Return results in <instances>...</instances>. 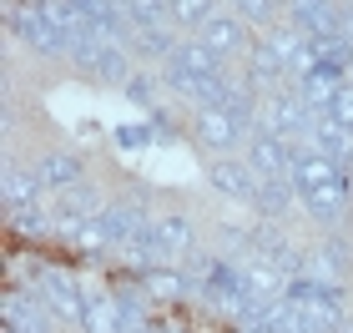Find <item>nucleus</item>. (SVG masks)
I'll return each mask as SVG.
<instances>
[{
    "mask_svg": "<svg viewBox=\"0 0 353 333\" xmlns=\"http://www.w3.org/2000/svg\"><path fill=\"white\" fill-rule=\"evenodd\" d=\"M192 137L202 141V147L212 152H237L243 141H252V121H243L237 111H222V106H197V117H192Z\"/></svg>",
    "mask_w": 353,
    "mask_h": 333,
    "instance_id": "nucleus-4",
    "label": "nucleus"
},
{
    "mask_svg": "<svg viewBox=\"0 0 353 333\" xmlns=\"http://www.w3.org/2000/svg\"><path fill=\"white\" fill-rule=\"evenodd\" d=\"M197 41H202L217 61H237V56H248V51H252V41H248V21H243L237 10H212V15L202 21Z\"/></svg>",
    "mask_w": 353,
    "mask_h": 333,
    "instance_id": "nucleus-6",
    "label": "nucleus"
},
{
    "mask_svg": "<svg viewBox=\"0 0 353 333\" xmlns=\"http://www.w3.org/2000/svg\"><path fill=\"white\" fill-rule=\"evenodd\" d=\"M126 333H167V323H157V319H152V323H137V328H126Z\"/></svg>",
    "mask_w": 353,
    "mask_h": 333,
    "instance_id": "nucleus-24",
    "label": "nucleus"
},
{
    "mask_svg": "<svg viewBox=\"0 0 353 333\" xmlns=\"http://www.w3.org/2000/svg\"><path fill=\"white\" fill-rule=\"evenodd\" d=\"M126 97L157 117V81H152V76H132V81H126Z\"/></svg>",
    "mask_w": 353,
    "mask_h": 333,
    "instance_id": "nucleus-21",
    "label": "nucleus"
},
{
    "mask_svg": "<svg viewBox=\"0 0 353 333\" xmlns=\"http://www.w3.org/2000/svg\"><path fill=\"white\" fill-rule=\"evenodd\" d=\"M207 182H212L222 197H237V202H248V208H252V197H258V182H263V177L252 172L248 157H217L212 172H207Z\"/></svg>",
    "mask_w": 353,
    "mask_h": 333,
    "instance_id": "nucleus-9",
    "label": "nucleus"
},
{
    "mask_svg": "<svg viewBox=\"0 0 353 333\" xmlns=\"http://www.w3.org/2000/svg\"><path fill=\"white\" fill-rule=\"evenodd\" d=\"M157 137H167V132H157V126H117V147H126V152L152 147Z\"/></svg>",
    "mask_w": 353,
    "mask_h": 333,
    "instance_id": "nucleus-20",
    "label": "nucleus"
},
{
    "mask_svg": "<svg viewBox=\"0 0 353 333\" xmlns=\"http://www.w3.org/2000/svg\"><path fill=\"white\" fill-rule=\"evenodd\" d=\"M308 137H313V152L318 157H328V162H339V167H353V132H348L343 121L318 117Z\"/></svg>",
    "mask_w": 353,
    "mask_h": 333,
    "instance_id": "nucleus-12",
    "label": "nucleus"
},
{
    "mask_svg": "<svg viewBox=\"0 0 353 333\" xmlns=\"http://www.w3.org/2000/svg\"><path fill=\"white\" fill-rule=\"evenodd\" d=\"M343 21V6L339 0H288V26L303 30V36H333Z\"/></svg>",
    "mask_w": 353,
    "mask_h": 333,
    "instance_id": "nucleus-10",
    "label": "nucleus"
},
{
    "mask_svg": "<svg viewBox=\"0 0 353 333\" xmlns=\"http://www.w3.org/2000/svg\"><path fill=\"white\" fill-rule=\"evenodd\" d=\"M167 333H187V328H176V323H167Z\"/></svg>",
    "mask_w": 353,
    "mask_h": 333,
    "instance_id": "nucleus-26",
    "label": "nucleus"
},
{
    "mask_svg": "<svg viewBox=\"0 0 353 333\" xmlns=\"http://www.w3.org/2000/svg\"><path fill=\"white\" fill-rule=\"evenodd\" d=\"M328 117H333V121H343L348 132H353V81H343V86H339V101H333Z\"/></svg>",
    "mask_w": 353,
    "mask_h": 333,
    "instance_id": "nucleus-23",
    "label": "nucleus"
},
{
    "mask_svg": "<svg viewBox=\"0 0 353 333\" xmlns=\"http://www.w3.org/2000/svg\"><path fill=\"white\" fill-rule=\"evenodd\" d=\"M293 192L298 202L308 208L313 217L323 222H339L348 212V167L318 157L313 147H298V162H293Z\"/></svg>",
    "mask_w": 353,
    "mask_h": 333,
    "instance_id": "nucleus-1",
    "label": "nucleus"
},
{
    "mask_svg": "<svg viewBox=\"0 0 353 333\" xmlns=\"http://www.w3.org/2000/svg\"><path fill=\"white\" fill-rule=\"evenodd\" d=\"M232 6H237V15H243V21H258V26L272 21V0H232Z\"/></svg>",
    "mask_w": 353,
    "mask_h": 333,
    "instance_id": "nucleus-22",
    "label": "nucleus"
},
{
    "mask_svg": "<svg viewBox=\"0 0 353 333\" xmlns=\"http://www.w3.org/2000/svg\"><path fill=\"white\" fill-rule=\"evenodd\" d=\"M6 21H10V30H15V36H21L36 56H71V36L51 21V15H46L41 0H30V6H10Z\"/></svg>",
    "mask_w": 353,
    "mask_h": 333,
    "instance_id": "nucleus-2",
    "label": "nucleus"
},
{
    "mask_svg": "<svg viewBox=\"0 0 353 333\" xmlns=\"http://www.w3.org/2000/svg\"><path fill=\"white\" fill-rule=\"evenodd\" d=\"M81 333H126V323H121V308H117V298H111V293H91V298H86Z\"/></svg>",
    "mask_w": 353,
    "mask_h": 333,
    "instance_id": "nucleus-15",
    "label": "nucleus"
},
{
    "mask_svg": "<svg viewBox=\"0 0 353 333\" xmlns=\"http://www.w3.org/2000/svg\"><path fill=\"white\" fill-rule=\"evenodd\" d=\"M167 15H172L176 30H202V21L212 15V0H172Z\"/></svg>",
    "mask_w": 353,
    "mask_h": 333,
    "instance_id": "nucleus-19",
    "label": "nucleus"
},
{
    "mask_svg": "<svg viewBox=\"0 0 353 333\" xmlns=\"http://www.w3.org/2000/svg\"><path fill=\"white\" fill-rule=\"evenodd\" d=\"M157 6H172V0H157Z\"/></svg>",
    "mask_w": 353,
    "mask_h": 333,
    "instance_id": "nucleus-27",
    "label": "nucleus"
},
{
    "mask_svg": "<svg viewBox=\"0 0 353 333\" xmlns=\"http://www.w3.org/2000/svg\"><path fill=\"white\" fill-rule=\"evenodd\" d=\"M333 333H353V319H348V313H343V323H339V328H333Z\"/></svg>",
    "mask_w": 353,
    "mask_h": 333,
    "instance_id": "nucleus-25",
    "label": "nucleus"
},
{
    "mask_svg": "<svg viewBox=\"0 0 353 333\" xmlns=\"http://www.w3.org/2000/svg\"><path fill=\"white\" fill-rule=\"evenodd\" d=\"M71 61L86 76L106 86H126L132 81V61H126V46H96V41H71Z\"/></svg>",
    "mask_w": 353,
    "mask_h": 333,
    "instance_id": "nucleus-8",
    "label": "nucleus"
},
{
    "mask_svg": "<svg viewBox=\"0 0 353 333\" xmlns=\"http://www.w3.org/2000/svg\"><path fill=\"white\" fill-rule=\"evenodd\" d=\"M6 222L15 237H46L56 232V212H46L41 202H21V208H6Z\"/></svg>",
    "mask_w": 353,
    "mask_h": 333,
    "instance_id": "nucleus-16",
    "label": "nucleus"
},
{
    "mask_svg": "<svg viewBox=\"0 0 353 333\" xmlns=\"http://www.w3.org/2000/svg\"><path fill=\"white\" fill-rule=\"evenodd\" d=\"M0 313H6V328H15V333H51V323H61L36 288H15V283L0 298Z\"/></svg>",
    "mask_w": 353,
    "mask_h": 333,
    "instance_id": "nucleus-7",
    "label": "nucleus"
},
{
    "mask_svg": "<svg viewBox=\"0 0 353 333\" xmlns=\"http://www.w3.org/2000/svg\"><path fill=\"white\" fill-rule=\"evenodd\" d=\"M30 172H36V182H41V192H71V187H81V157H71V152H51V157H41V162L36 167H30Z\"/></svg>",
    "mask_w": 353,
    "mask_h": 333,
    "instance_id": "nucleus-11",
    "label": "nucleus"
},
{
    "mask_svg": "<svg viewBox=\"0 0 353 333\" xmlns=\"http://www.w3.org/2000/svg\"><path fill=\"white\" fill-rule=\"evenodd\" d=\"M21 202H41V182H36V172L10 167L6 172V208H21Z\"/></svg>",
    "mask_w": 353,
    "mask_h": 333,
    "instance_id": "nucleus-18",
    "label": "nucleus"
},
{
    "mask_svg": "<svg viewBox=\"0 0 353 333\" xmlns=\"http://www.w3.org/2000/svg\"><path fill=\"white\" fill-rule=\"evenodd\" d=\"M126 46H132L141 61H162V66H167L172 51H176L182 41H176L172 26H141V30H132V41H126Z\"/></svg>",
    "mask_w": 353,
    "mask_h": 333,
    "instance_id": "nucleus-14",
    "label": "nucleus"
},
{
    "mask_svg": "<svg viewBox=\"0 0 353 333\" xmlns=\"http://www.w3.org/2000/svg\"><path fill=\"white\" fill-rule=\"evenodd\" d=\"M152 237H157V252L167 258H182V252H192V243H197V228L182 217V212H162L152 222Z\"/></svg>",
    "mask_w": 353,
    "mask_h": 333,
    "instance_id": "nucleus-13",
    "label": "nucleus"
},
{
    "mask_svg": "<svg viewBox=\"0 0 353 333\" xmlns=\"http://www.w3.org/2000/svg\"><path fill=\"white\" fill-rule=\"evenodd\" d=\"M30 288H36L46 303H51V313H56L61 323H81L91 293L66 273V268H41V263H30Z\"/></svg>",
    "mask_w": 353,
    "mask_h": 333,
    "instance_id": "nucleus-3",
    "label": "nucleus"
},
{
    "mask_svg": "<svg viewBox=\"0 0 353 333\" xmlns=\"http://www.w3.org/2000/svg\"><path fill=\"white\" fill-rule=\"evenodd\" d=\"M141 288H147L152 298H197V283H192L187 273H172V268H147L141 273Z\"/></svg>",
    "mask_w": 353,
    "mask_h": 333,
    "instance_id": "nucleus-17",
    "label": "nucleus"
},
{
    "mask_svg": "<svg viewBox=\"0 0 353 333\" xmlns=\"http://www.w3.org/2000/svg\"><path fill=\"white\" fill-rule=\"evenodd\" d=\"M248 162H252V172H258V177H268V182H293L298 141H288V137H278V132H252Z\"/></svg>",
    "mask_w": 353,
    "mask_h": 333,
    "instance_id": "nucleus-5",
    "label": "nucleus"
},
{
    "mask_svg": "<svg viewBox=\"0 0 353 333\" xmlns=\"http://www.w3.org/2000/svg\"><path fill=\"white\" fill-rule=\"evenodd\" d=\"M348 81H353V71H348Z\"/></svg>",
    "mask_w": 353,
    "mask_h": 333,
    "instance_id": "nucleus-28",
    "label": "nucleus"
}]
</instances>
